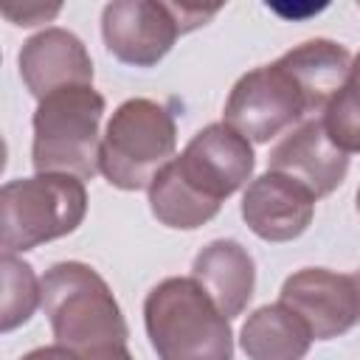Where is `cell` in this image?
Wrapping results in <instances>:
<instances>
[{"mask_svg": "<svg viewBox=\"0 0 360 360\" xmlns=\"http://www.w3.org/2000/svg\"><path fill=\"white\" fill-rule=\"evenodd\" d=\"M352 56L340 42L307 39L270 65L253 68L225 101V124L253 143H267L309 112H323L343 87Z\"/></svg>", "mask_w": 360, "mask_h": 360, "instance_id": "obj_1", "label": "cell"}, {"mask_svg": "<svg viewBox=\"0 0 360 360\" xmlns=\"http://www.w3.org/2000/svg\"><path fill=\"white\" fill-rule=\"evenodd\" d=\"M256 155L248 138L222 124L202 127L152 180L149 208L166 228L194 231L211 222L222 202L248 186Z\"/></svg>", "mask_w": 360, "mask_h": 360, "instance_id": "obj_2", "label": "cell"}, {"mask_svg": "<svg viewBox=\"0 0 360 360\" xmlns=\"http://www.w3.org/2000/svg\"><path fill=\"white\" fill-rule=\"evenodd\" d=\"M42 309L59 346L87 357L127 346L129 326L107 281L84 262H56L42 276Z\"/></svg>", "mask_w": 360, "mask_h": 360, "instance_id": "obj_3", "label": "cell"}, {"mask_svg": "<svg viewBox=\"0 0 360 360\" xmlns=\"http://www.w3.org/2000/svg\"><path fill=\"white\" fill-rule=\"evenodd\" d=\"M143 323L158 360H233V332L208 292L186 276L155 284Z\"/></svg>", "mask_w": 360, "mask_h": 360, "instance_id": "obj_4", "label": "cell"}, {"mask_svg": "<svg viewBox=\"0 0 360 360\" xmlns=\"http://www.w3.org/2000/svg\"><path fill=\"white\" fill-rule=\"evenodd\" d=\"M104 115V96L93 84L65 87L37 104L31 160L37 174H70L93 180L101 166L98 124Z\"/></svg>", "mask_w": 360, "mask_h": 360, "instance_id": "obj_5", "label": "cell"}, {"mask_svg": "<svg viewBox=\"0 0 360 360\" xmlns=\"http://www.w3.org/2000/svg\"><path fill=\"white\" fill-rule=\"evenodd\" d=\"M174 149L177 124L172 110L152 98H127L107 121L98 166L110 186L141 191L174 160Z\"/></svg>", "mask_w": 360, "mask_h": 360, "instance_id": "obj_6", "label": "cell"}, {"mask_svg": "<svg viewBox=\"0 0 360 360\" xmlns=\"http://www.w3.org/2000/svg\"><path fill=\"white\" fill-rule=\"evenodd\" d=\"M3 253H25L42 242L73 233L87 214L84 180L70 174H34L8 180L0 191Z\"/></svg>", "mask_w": 360, "mask_h": 360, "instance_id": "obj_7", "label": "cell"}, {"mask_svg": "<svg viewBox=\"0 0 360 360\" xmlns=\"http://www.w3.org/2000/svg\"><path fill=\"white\" fill-rule=\"evenodd\" d=\"M217 8H194L155 0H112L101 11V37L107 51L132 68L158 65L174 39L197 25H205Z\"/></svg>", "mask_w": 360, "mask_h": 360, "instance_id": "obj_8", "label": "cell"}, {"mask_svg": "<svg viewBox=\"0 0 360 360\" xmlns=\"http://www.w3.org/2000/svg\"><path fill=\"white\" fill-rule=\"evenodd\" d=\"M278 301L312 332V340H332L360 321V281L326 267H301L284 278Z\"/></svg>", "mask_w": 360, "mask_h": 360, "instance_id": "obj_9", "label": "cell"}, {"mask_svg": "<svg viewBox=\"0 0 360 360\" xmlns=\"http://www.w3.org/2000/svg\"><path fill=\"white\" fill-rule=\"evenodd\" d=\"M315 194L281 172H264L248 183L242 219L264 242L298 239L315 217Z\"/></svg>", "mask_w": 360, "mask_h": 360, "instance_id": "obj_10", "label": "cell"}, {"mask_svg": "<svg viewBox=\"0 0 360 360\" xmlns=\"http://www.w3.org/2000/svg\"><path fill=\"white\" fill-rule=\"evenodd\" d=\"M28 93L42 101L56 90L93 84V59L84 42L68 28H42L28 37L17 56Z\"/></svg>", "mask_w": 360, "mask_h": 360, "instance_id": "obj_11", "label": "cell"}, {"mask_svg": "<svg viewBox=\"0 0 360 360\" xmlns=\"http://www.w3.org/2000/svg\"><path fill=\"white\" fill-rule=\"evenodd\" d=\"M267 169L298 180L318 200L343 183L349 172V155L329 141L321 118H307L273 146Z\"/></svg>", "mask_w": 360, "mask_h": 360, "instance_id": "obj_12", "label": "cell"}, {"mask_svg": "<svg viewBox=\"0 0 360 360\" xmlns=\"http://www.w3.org/2000/svg\"><path fill=\"white\" fill-rule=\"evenodd\" d=\"M191 278L208 292L217 309L231 321L245 312L253 295L256 264L253 256L236 239H214L194 256Z\"/></svg>", "mask_w": 360, "mask_h": 360, "instance_id": "obj_13", "label": "cell"}, {"mask_svg": "<svg viewBox=\"0 0 360 360\" xmlns=\"http://www.w3.org/2000/svg\"><path fill=\"white\" fill-rule=\"evenodd\" d=\"M309 343V326L281 301L253 309L239 329V346L248 360H304Z\"/></svg>", "mask_w": 360, "mask_h": 360, "instance_id": "obj_14", "label": "cell"}, {"mask_svg": "<svg viewBox=\"0 0 360 360\" xmlns=\"http://www.w3.org/2000/svg\"><path fill=\"white\" fill-rule=\"evenodd\" d=\"M42 301V278L34 267L14 253H3V309L0 332H11L31 321L37 304Z\"/></svg>", "mask_w": 360, "mask_h": 360, "instance_id": "obj_15", "label": "cell"}, {"mask_svg": "<svg viewBox=\"0 0 360 360\" xmlns=\"http://www.w3.org/2000/svg\"><path fill=\"white\" fill-rule=\"evenodd\" d=\"M321 121L329 141L340 152L346 155L360 152V51L352 59L349 76L343 87L335 93V98L329 101V107L323 110Z\"/></svg>", "mask_w": 360, "mask_h": 360, "instance_id": "obj_16", "label": "cell"}, {"mask_svg": "<svg viewBox=\"0 0 360 360\" xmlns=\"http://www.w3.org/2000/svg\"><path fill=\"white\" fill-rule=\"evenodd\" d=\"M59 3L56 6H22V8H14V6H6L3 14L14 22V25H37V22H45V20H53L59 14Z\"/></svg>", "mask_w": 360, "mask_h": 360, "instance_id": "obj_17", "label": "cell"}, {"mask_svg": "<svg viewBox=\"0 0 360 360\" xmlns=\"http://www.w3.org/2000/svg\"><path fill=\"white\" fill-rule=\"evenodd\" d=\"M20 360H84L82 354H76L73 349H68V346H39V349H34V352H28V354H22Z\"/></svg>", "mask_w": 360, "mask_h": 360, "instance_id": "obj_18", "label": "cell"}, {"mask_svg": "<svg viewBox=\"0 0 360 360\" xmlns=\"http://www.w3.org/2000/svg\"><path fill=\"white\" fill-rule=\"evenodd\" d=\"M84 360H132V354L127 352V346H107V349L87 354Z\"/></svg>", "mask_w": 360, "mask_h": 360, "instance_id": "obj_19", "label": "cell"}, {"mask_svg": "<svg viewBox=\"0 0 360 360\" xmlns=\"http://www.w3.org/2000/svg\"><path fill=\"white\" fill-rule=\"evenodd\" d=\"M357 211H360V188H357Z\"/></svg>", "mask_w": 360, "mask_h": 360, "instance_id": "obj_20", "label": "cell"}, {"mask_svg": "<svg viewBox=\"0 0 360 360\" xmlns=\"http://www.w3.org/2000/svg\"><path fill=\"white\" fill-rule=\"evenodd\" d=\"M357 281H360V278H357Z\"/></svg>", "mask_w": 360, "mask_h": 360, "instance_id": "obj_21", "label": "cell"}]
</instances>
